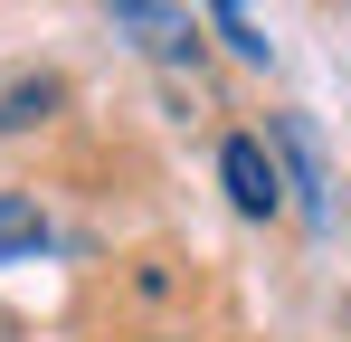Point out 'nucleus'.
I'll list each match as a JSON object with an SVG mask.
<instances>
[{"label": "nucleus", "instance_id": "obj_5", "mask_svg": "<svg viewBox=\"0 0 351 342\" xmlns=\"http://www.w3.org/2000/svg\"><path fill=\"white\" fill-rule=\"evenodd\" d=\"M209 29H219L237 57H256V67H266V38H256V19H247V10H209Z\"/></svg>", "mask_w": 351, "mask_h": 342}, {"label": "nucleus", "instance_id": "obj_4", "mask_svg": "<svg viewBox=\"0 0 351 342\" xmlns=\"http://www.w3.org/2000/svg\"><path fill=\"white\" fill-rule=\"evenodd\" d=\"M276 143L294 152V190H304V209H323V152H313V124H294V114H285Z\"/></svg>", "mask_w": 351, "mask_h": 342}, {"label": "nucleus", "instance_id": "obj_2", "mask_svg": "<svg viewBox=\"0 0 351 342\" xmlns=\"http://www.w3.org/2000/svg\"><path fill=\"white\" fill-rule=\"evenodd\" d=\"M48 247V209L38 190H0V257H38Z\"/></svg>", "mask_w": 351, "mask_h": 342}, {"label": "nucleus", "instance_id": "obj_3", "mask_svg": "<svg viewBox=\"0 0 351 342\" xmlns=\"http://www.w3.org/2000/svg\"><path fill=\"white\" fill-rule=\"evenodd\" d=\"M58 105H66L58 76H19V86H0V133H29V124H48Z\"/></svg>", "mask_w": 351, "mask_h": 342}, {"label": "nucleus", "instance_id": "obj_6", "mask_svg": "<svg viewBox=\"0 0 351 342\" xmlns=\"http://www.w3.org/2000/svg\"><path fill=\"white\" fill-rule=\"evenodd\" d=\"M152 342H171V333H152Z\"/></svg>", "mask_w": 351, "mask_h": 342}, {"label": "nucleus", "instance_id": "obj_1", "mask_svg": "<svg viewBox=\"0 0 351 342\" xmlns=\"http://www.w3.org/2000/svg\"><path fill=\"white\" fill-rule=\"evenodd\" d=\"M219 190H228L237 219H276V209H285V171H276V152H266L256 133H228V143H219Z\"/></svg>", "mask_w": 351, "mask_h": 342}]
</instances>
